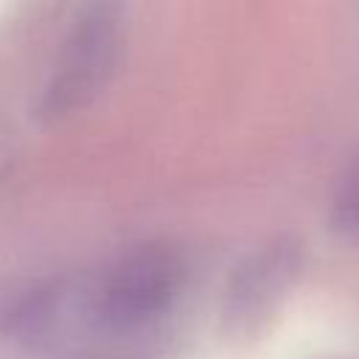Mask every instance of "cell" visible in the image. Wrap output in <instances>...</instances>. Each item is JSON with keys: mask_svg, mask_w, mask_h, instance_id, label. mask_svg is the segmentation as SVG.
<instances>
[{"mask_svg": "<svg viewBox=\"0 0 359 359\" xmlns=\"http://www.w3.org/2000/svg\"><path fill=\"white\" fill-rule=\"evenodd\" d=\"M337 224L348 233H359V163L353 165V171L345 177L339 196H337Z\"/></svg>", "mask_w": 359, "mask_h": 359, "instance_id": "277c9868", "label": "cell"}, {"mask_svg": "<svg viewBox=\"0 0 359 359\" xmlns=\"http://www.w3.org/2000/svg\"><path fill=\"white\" fill-rule=\"evenodd\" d=\"M294 269H297V250L283 241H278L269 250H264L261 255H255L252 264H247L238 272V278L230 289L227 317L241 323V320H252L261 311H266V306L289 283Z\"/></svg>", "mask_w": 359, "mask_h": 359, "instance_id": "3957f363", "label": "cell"}, {"mask_svg": "<svg viewBox=\"0 0 359 359\" xmlns=\"http://www.w3.org/2000/svg\"><path fill=\"white\" fill-rule=\"evenodd\" d=\"M121 56V8L87 6L62 42L39 109L56 121L87 107L112 79Z\"/></svg>", "mask_w": 359, "mask_h": 359, "instance_id": "6da1fadb", "label": "cell"}, {"mask_svg": "<svg viewBox=\"0 0 359 359\" xmlns=\"http://www.w3.org/2000/svg\"><path fill=\"white\" fill-rule=\"evenodd\" d=\"M182 258L165 244H143L107 275L98 311L109 325L129 328L157 317L182 286Z\"/></svg>", "mask_w": 359, "mask_h": 359, "instance_id": "7a4b0ae2", "label": "cell"}]
</instances>
